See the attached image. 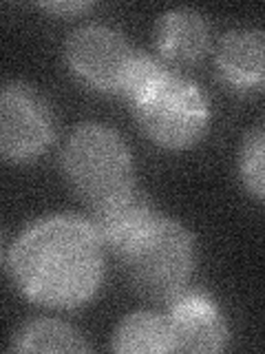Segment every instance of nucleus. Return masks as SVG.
<instances>
[{"mask_svg": "<svg viewBox=\"0 0 265 354\" xmlns=\"http://www.w3.org/2000/svg\"><path fill=\"white\" fill-rule=\"evenodd\" d=\"M20 292L47 308H77L102 279V243L91 221L53 215L22 230L7 254Z\"/></svg>", "mask_w": 265, "mask_h": 354, "instance_id": "1", "label": "nucleus"}, {"mask_svg": "<svg viewBox=\"0 0 265 354\" xmlns=\"http://www.w3.org/2000/svg\"><path fill=\"white\" fill-rule=\"evenodd\" d=\"M62 171L86 204L102 206L132 188L130 151L102 124L77 127L62 149Z\"/></svg>", "mask_w": 265, "mask_h": 354, "instance_id": "2", "label": "nucleus"}, {"mask_svg": "<svg viewBox=\"0 0 265 354\" xmlns=\"http://www.w3.org/2000/svg\"><path fill=\"white\" fill-rule=\"evenodd\" d=\"M137 124L164 149H188L204 136L208 102L195 82L164 69L130 97Z\"/></svg>", "mask_w": 265, "mask_h": 354, "instance_id": "3", "label": "nucleus"}, {"mask_svg": "<svg viewBox=\"0 0 265 354\" xmlns=\"http://www.w3.org/2000/svg\"><path fill=\"white\" fill-rule=\"evenodd\" d=\"M132 288L155 301H173L195 270V241L181 224L157 217L124 252Z\"/></svg>", "mask_w": 265, "mask_h": 354, "instance_id": "4", "label": "nucleus"}, {"mask_svg": "<svg viewBox=\"0 0 265 354\" xmlns=\"http://www.w3.org/2000/svg\"><path fill=\"white\" fill-rule=\"evenodd\" d=\"M66 62L86 84L99 91L124 93L139 53L119 31L104 25H84L64 42Z\"/></svg>", "mask_w": 265, "mask_h": 354, "instance_id": "5", "label": "nucleus"}, {"mask_svg": "<svg viewBox=\"0 0 265 354\" xmlns=\"http://www.w3.org/2000/svg\"><path fill=\"white\" fill-rule=\"evenodd\" d=\"M53 120L31 86L9 82L0 93V153L9 162L36 160L49 147Z\"/></svg>", "mask_w": 265, "mask_h": 354, "instance_id": "6", "label": "nucleus"}, {"mask_svg": "<svg viewBox=\"0 0 265 354\" xmlns=\"http://www.w3.org/2000/svg\"><path fill=\"white\" fill-rule=\"evenodd\" d=\"M170 304V330L177 352L208 354L224 350L228 328L217 304L204 292H181Z\"/></svg>", "mask_w": 265, "mask_h": 354, "instance_id": "7", "label": "nucleus"}, {"mask_svg": "<svg viewBox=\"0 0 265 354\" xmlns=\"http://www.w3.org/2000/svg\"><path fill=\"white\" fill-rule=\"evenodd\" d=\"M157 219L150 202L135 188L119 195L110 202L95 206L91 215V226L102 246L110 252L124 257V252L139 239L153 221Z\"/></svg>", "mask_w": 265, "mask_h": 354, "instance_id": "8", "label": "nucleus"}, {"mask_svg": "<svg viewBox=\"0 0 265 354\" xmlns=\"http://www.w3.org/2000/svg\"><path fill=\"white\" fill-rule=\"evenodd\" d=\"M217 69L232 88L250 91L265 86V31L235 29L217 49Z\"/></svg>", "mask_w": 265, "mask_h": 354, "instance_id": "9", "label": "nucleus"}, {"mask_svg": "<svg viewBox=\"0 0 265 354\" xmlns=\"http://www.w3.org/2000/svg\"><path fill=\"white\" fill-rule=\"evenodd\" d=\"M157 51L166 60L188 64L208 51L210 31L202 14L193 9H170L157 20Z\"/></svg>", "mask_w": 265, "mask_h": 354, "instance_id": "10", "label": "nucleus"}, {"mask_svg": "<svg viewBox=\"0 0 265 354\" xmlns=\"http://www.w3.org/2000/svg\"><path fill=\"white\" fill-rule=\"evenodd\" d=\"M113 350L121 354L173 352L175 339L168 317L155 313H132L124 317L113 335Z\"/></svg>", "mask_w": 265, "mask_h": 354, "instance_id": "11", "label": "nucleus"}, {"mask_svg": "<svg viewBox=\"0 0 265 354\" xmlns=\"http://www.w3.org/2000/svg\"><path fill=\"white\" fill-rule=\"evenodd\" d=\"M16 352H86L84 337L73 326L55 319H36L22 326L11 341Z\"/></svg>", "mask_w": 265, "mask_h": 354, "instance_id": "12", "label": "nucleus"}, {"mask_svg": "<svg viewBox=\"0 0 265 354\" xmlns=\"http://www.w3.org/2000/svg\"><path fill=\"white\" fill-rule=\"evenodd\" d=\"M239 173L248 191L265 202V127L254 129L239 155Z\"/></svg>", "mask_w": 265, "mask_h": 354, "instance_id": "13", "label": "nucleus"}, {"mask_svg": "<svg viewBox=\"0 0 265 354\" xmlns=\"http://www.w3.org/2000/svg\"><path fill=\"white\" fill-rule=\"evenodd\" d=\"M42 9L51 11V14H75V11H82L88 7V3H44L40 5Z\"/></svg>", "mask_w": 265, "mask_h": 354, "instance_id": "14", "label": "nucleus"}]
</instances>
